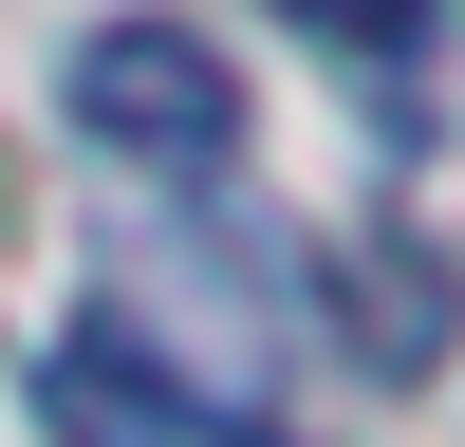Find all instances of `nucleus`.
I'll return each instance as SVG.
<instances>
[{
	"instance_id": "obj_1",
	"label": "nucleus",
	"mask_w": 465,
	"mask_h": 447,
	"mask_svg": "<svg viewBox=\"0 0 465 447\" xmlns=\"http://www.w3.org/2000/svg\"><path fill=\"white\" fill-rule=\"evenodd\" d=\"M56 94H74V131H94L112 168H168V186H205L223 149H242V74H223L205 19H94Z\"/></svg>"
},
{
	"instance_id": "obj_2",
	"label": "nucleus",
	"mask_w": 465,
	"mask_h": 447,
	"mask_svg": "<svg viewBox=\"0 0 465 447\" xmlns=\"http://www.w3.org/2000/svg\"><path fill=\"white\" fill-rule=\"evenodd\" d=\"M354 354H372V372H429V354H447V261H372Z\"/></svg>"
},
{
	"instance_id": "obj_3",
	"label": "nucleus",
	"mask_w": 465,
	"mask_h": 447,
	"mask_svg": "<svg viewBox=\"0 0 465 447\" xmlns=\"http://www.w3.org/2000/svg\"><path fill=\"white\" fill-rule=\"evenodd\" d=\"M298 19H317L335 56H429V19H447V0H298Z\"/></svg>"
}]
</instances>
